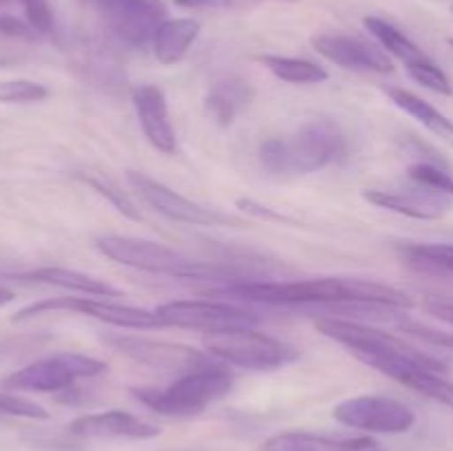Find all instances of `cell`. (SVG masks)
<instances>
[{
    "label": "cell",
    "instance_id": "cell-12",
    "mask_svg": "<svg viewBox=\"0 0 453 451\" xmlns=\"http://www.w3.org/2000/svg\"><path fill=\"white\" fill-rule=\"evenodd\" d=\"M127 180L133 188L137 190L144 203H149L155 212L164 215L166 219L180 221V224L188 226H239L242 221L237 217L224 215L219 210H212V208H203L202 203L190 202L184 195L175 193L168 186L159 184V181L150 180L144 172L128 171Z\"/></svg>",
    "mask_w": 453,
    "mask_h": 451
},
{
    "label": "cell",
    "instance_id": "cell-1",
    "mask_svg": "<svg viewBox=\"0 0 453 451\" xmlns=\"http://www.w3.org/2000/svg\"><path fill=\"white\" fill-rule=\"evenodd\" d=\"M226 299L252 301L265 305H383V308L411 310L414 299L394 286L365 279L323 277L308 281H234L215 292Z\"/></svg>",
    "mask_w": 453,
    "mask_h": 451
},
{
    "label": "cell",
    "instance_id": "cell-32",
    "mask_svg": "<svg viewBox=\"0 0 453 451\" xmlns=\"http://www.w3.org/2000/svg\"><path fill=\"white\" fill-rule=\"evenodd\" d=\"M22 9H25L27 22L31 25V29L38 35H49L56 27L53 20V11L49 0H20Z\"/></svg>",
    "mask_w": 453,
    "mask_h": 451
},
{
    "label": "cell",
    "instance_id": "cell-8",
    "mask_svg": "<svg viewBox=\"0 0 453 451\" xmlns=\"http://www.w3.org/2000/svg\"><path fill=\"white\" fill-rule=\"evenodd\" d=\"M56 312H73L84 317L97 318L102 323H109L115 327H128V330H155V327H166L155 310L133 308V305L111 303V301H96L88 296H51V299L35 301L27 308L18 310L12 317L13 323H25L42 314Z\"/></svg>",
    "mask_w": 453,
    "mask_h": 451
},
{
    "label": "cell",
    "instance_id": "cell-38",
    "mask_svg": "<svg viewBox=\"0 0 453 451\" xmlns=\"http://www.w3.org/2000/svg\"><path fill=\"white\" fill-rule=\"evenodd\" d=\"M12 3V0H0V7H4V4H9Z\"/></svg>",
    "mask_w": 453,
    "mask_h": 451
},
{
    "label": "cell",
    "instance_id": "cell-22",
    "mask_svg": "<svg viewBox=\"0 0 453 451\" xmlns=\"http://www.w3.org/2000/svg\"><path fill=\"white\" fill-rule=\"evenodd\" d=\"M363 25H365V29L370 31L376 40H379L380 47H383L385 51L392 53V56H396L398 60L405 62V66L429 60L427 53H425L418 44L411 42V40L407 38L401 29H396L392 22L383 20V18L367 16L365 20H363Z\"/></svg>",
    "mask_w": 453,
    "mask_h": 451
},
{
    "label": "cell",
    "instance_id": "cell-31",
    "mask_svg": "<svg viewBox=\"0 0 453 451\" xmlns=\"http://www.w3.org/2000/svg\"><path fill=\"white\" fill-rule=\"evenodd\" d=\"M0 416H16V418L44 420L49 418V411L34 401H27L13 394H0Z\"/></svg>",
    "mask_w": 453,
    "mask_h": 451
},
{
    "label": "cell",
    "instance_id": "cell-35",
    "mask_svg": "<svg viewBox=\"0 0 453 451\" xmlns=\"http://www.w3.org/2000/svg\"><path fill=\"white\" fill-rule=\"evenodd\" d=\"M0 34L12 35V38H34L35 31L29 22H22L13 16H0Z\"/></svg>",
    "mask_w": 453,
    "mask_h": 451
},
{
    "label": "cell",
    "instance_id": "cell-28",
    "mask_svg": "<svg viewBox=\"0 0 453 451\" xmlns=\"http://www.w3.org/2000/svg\"><path fill=\"white\" fill-rule=\"evenodd\" d=\"M49 97V88L44 84L31 80H4L0 82V102L4 104H29L42 102Z\"/></svg>",
    "mask_w": 453,
    "mask_h": 451
},
{
    "label": "cell",
    "instance_id": "cell-19",
    "mask_svg": "<svg viewBox=\"0 0 453 451\" xmlns=\"http://www.w3.org/2000/svg\"><path fill=\"white\" fill-rule=\"evenodd\" d=\"M202 25L193 18H175V20H164L159 29L155 31L153 53L162 65H177L181 57L188 53L193 42L197 40Z\"/></svg>",
    "mask_w": 453,
    "mask_h": 451
},
{
    "label": "cell",
    "instance_id": "cell-23",
    "mask_svg": "<svg viewBox=\"0 0 453 451\" xmlns=\"http://www.w3.org/2000/svg\"><path fill=\"white\" fill-rule=\"evenodd\" d=\"M252 91L243 82H221L208 93L206 109L219 126L233 124L234 115L250 102Z\"/></svg>",
    "mask_w": 453,
    "mask_h": 451
},
{
    "label": "cell",
    "instance_id": "cell-14",
    "mask_svg": "<svg viewBox=\"0 0 453 451\" xmlns=\"http://www.w3.org/2000/svg\"><path fill=\"white\" fill-rule=\"evenodd\" d=\"M312 47L321 53L326 60L343 66L349 71H363V73H392L394 65L383 47L357 35L345 34H321L312 38Z\"/></svg>",
    "mask_w": 453,
    "mask_h": 451
},
{
    "label": "cell",
    "instance_id": "cell-20",
    "mask_svg": "<svg viewBox=\"0 0 453 451\" xmlns=\"http://www.w3.org/2000/svg\"><path fill=\"white\" fill-rule=\"evenodd\" d=\"M16 279H22V281L44 283V286L62 287V290L78 292V294H87V296H119V292L115 290V287H111L109 283L69 268H35V270H29V272L16 274Z\"/></svg>",
    "mask_w": 453,
    "mask_h": 451
},
{
    "label": "cell",
    "instance_id": "cell-9",
    "mask_svg": "<svg viewBox=\"0 0 453 451\" xmlns=\"http://www.w3.org/2000/svg\"><path fill=\"white\" fill-rule=\"evenodd\" d=\"M155 312L166 325L197 330L203 334L259 325V317L255 312L221 301H168Z\"/></svg>",
    "mask_w": 453,
    "mask_h": 451
},
{
    "label": "cell",
    "instance_id": "cell-33",
    "mask_svg": "<svg viewBox=\"0 0 453 451\" xmlns=\"http://www.w3.org/2000/svg\"><path fill=\"white\" fill-rule=\"evenodd\" d=\"M398 327H401L403 332H407L410 336H416V339H420L423 343L436 345V348L449 349V352H453V334H449V332L434 330V327L423 325V323L410 321L407 317L403 318L401 323H398Z\"/></svg>",
    "mask_w": 453,
    "mask_h": 451
},
{
    "label": "cell",
    "instance_id": "cell-24",
    "mask_svg": "<svg viewBox=\"0 0 453 451\" xmlns=\"http://www.w3.org/2000/svg\"><path fill=\"white\" fill-rule=\"evenodd\" d=\"M394 380H398V383H403L411 392L420 394V396L432 398V401L453 409V383L442 374L420 370V367H403L394 374Z\"/></svg>",
    "mask_w": 453,
    "mask_h": 451
},
{
    "label": "cell",
    "instance_id": "cell-30",
    "mask_svg": "<svg viewBox=\"0 0 453 451\" xmlns=\"http://www.w3.org/2000/svg\"><path fill=\"white\" fill-rule=\"evenodd\" d=\"M411 78L416 80L418 84H423L425 88L434 93H441V96H453V87H451V80L447 78L445 71L432 60H425L418 62V65H411L407 66Z\"/></svg>",
    "mask_w": 453,
    "mask_h": 451
},
{
    "label": "cell",
    "instance_id": "cell-7",
    "mask_svg": "<svg viewBox=\"0 0 453 451\" xmlns=\"http://www.w3.org/2000/svg\"><path fill=\"white\" fill-rule=\"evenodd\" d=\"M106 371V363L84 354H56L40 358L0 380L7 392H44L56 394L73 387L75 380L93 378Z\"/></svg>",
    "mask_w": 453,
    "mask_h": 451
},
{
    "label": "cell",
    "instance_id": "cell-36",
    "mask_svg": "<svg viewBox=\"0 0 453 451\" xmlns=\"http://www.w3.org/2000/svg\"><path fill=\"white\" fill-rule=\"evenodd\" d=\"M425 310H427L429 314H434L436 318H441V321L449 323L453 327V303H447V301H438V299H429L427 303H425Z\"/></svg>",
    "mask_w": 453,
    "mask_h": 451
},
{
    "label": "cell",
    "instance_id": "cell-34",
    "mask_svg": "<svg viewBox=\"0 0 453 451\" xmlns=\"http://www.w3.org/2000/svg\"><path fill=\"white\" fill-rule=\"evenodd\" d=\"M250 3H261V0H175V4L184 9H230ZM286 3H295V0H286Z\"/></svg>",
    "mask_w": 453,
    "mask_h": 451
},
{
    "label": "cell",
    "instance_id": "cell-4",
    "mask_svg": "<svg viewBox=\"0 0 453 451\" xmlns=\"http://www.w3.org/2000/svg\"><path fill=\"white\" fill-rule=\"evenodd\" d=\"M97 250L111 261L127 268L142 270V272L162 274V277L173 279H219L233 277V270L219 264H208V261L193 259L184 252L168 248L164 243L146 241L137 237H119V234H109L96 241ZM228 281V279H226Z\"/></svg>",
    "mask_w": 453,
    "mask_h": 451
},
{
    "label": "cell",
    "instance_id": "cell-13",
    "mask_svg": "<svg viewBox=\"0 0 453 451\" xmlns=\"http://www.w3.org/2000/svg\"><path fill=\"white\" fill-rule=\"evenodd\" d=\"M104 16L109 29L128 47L153 44L155 31L166 20L162 0H91Z\"/></svg>",
    "mask_w": 453,
    "mask_h": 451
},
{
    "label": "cell",
    "instance_id": "cell-16",
    "mask_svg": "<svg viewBox=\"0 0 453 451\" xmlns=\"http://www.w3.org/2000/svg\"><path fill=\"white\" fill-rule=\"evenodd\" d=\"M133 104H135L142 131H144L146 140L153 144V149L164 155L175 153L177 135L168 119V104L162 88L157 84H140L133 88Z\"/></svg>",
    "mask_w": 453,
    "mask_h": 451
},
{
    "label": "cell",
    "instance_id": "cell-17",
    "mask_svg": "<svg viewBox=\"0 0 453 451\" xmlns=\"http://www.w3.org/2000/svg\"><path fill=\"white\" fill-rule=\"evenodd\" d=\"M69 433L75 438H128V440H149L162 433L157 424L140 420L122 409L87 414L69 424Z\"/></svg>",
    "mask_w": 453,
    "mask_h": 451
},
{
    "label": "cell",
    "instance_id": "cell-10",
    "mask_svg": "<svg viewBox=\"0 0 453 451\" xmlns=\"http://www.w3.org/2000/svg\"><path fill=\"white\" fill-rule=\"evenodd\" d=\"M104 343L111 345L115 352L131 358V361L153 367V370L166 371V374H188V371L212 363L208 352H199V349L188 348V345L144 339V336L111 334L104 336Z\"/></svg>",
    "mask_w": 453,
    "mask_h": 451
},
{
    "label": "cell",
    "instance_id": "cell-2",
    "mask_svg": "<svg viewBox=\"0 0 453 451\" xmlns=\"http://www.w3.org/2000/svg\"><path fill=\"white\" fill-rule=\"evenodd\" d=\"M314 325L323 336L345 345L358 361L374 367L376 371L389 376V378L403 367H420V370L436 371V374H447L445 363L429 356L423 349L411 348V345H407L405 340L389 334V332L367 325V323L323 317L317 318Z\"/></svg>",
    "mask_w": 453,
    "mask_h": 451
},
{
    "label": "cell",
    "instance_id": "cell-21",
    "mask_svg": "<svg viewBox=\"0 0 453 451\" xmlns=\"http://www.w3.org/2000/svg\"><path fill=\"white\" fill-rule=\"evenodd\" d=\"M388 96L392 97V102L398 109H403L407 115L418 119L427 131H432L434 135L441 137L442 141H447L453 149V122L447 115H442L436 106L425 102L416 93L405 91V88H388Z\"/></svg>",
    "mask_w": 453,
    "mask_h": 451
},
{
    "label": "cell",
    "instance_id": "cell-40",
    "mask_svg": "<svg viewBox=\"0 0 453 451\" xmlns=\"http://www.w3.org/2000/svg\"><path fill=\"white\" fill-rule=\"evenodd\" d=\"M449 44H451V47H453V38H449Z\"/></svg>",
    "mask_w": 453,
    "mask_h": 451
},
{
    "label": "cell",
    "instance_id": "cell-29",
    "mask_svg": "<svg viewBox=\"0 0 453 451\" xmlns=\"http://www.w3.org/2000/svg\"><path fill=\"white\" fill-rule=\"evenodd\" d=\"M410 177L418 186H425L429 190H436V193L449 195L453 197V177L447 171H442L441 166L432 162H418L410 166Z\"/></svg>",
    "mask_w": 453,
    "mask_h": 451
},
{
    "label": "cell",
    "instance_id": "cell-3",
    "mask_svg": "<svg viewBox=\"0 0 453 451\" xmlns=\"http://www.w3.org/2000/svg\"><path fill=\"white\" fill-rule=\"evenodd\" d=\"M345 155V137L332 119H310L295 135L265 140L259 159L277 175H310Z\"/></svg>",
    "mask_w": 453,
    "mask_h": 451
},
{
    "label": "cell",
    "instance_id": "cell-39",
    "mask_svg": "<svg viewBox=\"0 0 453 451\" xmlns=\"http://www.w3.org/2000/svg\"><path fill=\"white\" fill-rule=\"evenodd\" d=\"M367 451H383V449H367Z\"/></svg>",
    "mask_w": 453,
    "mask_h": 451
},
{
    "label": "cell",
    "instance_id": "cell-5",
    "mask_svg": "<svg viewBox=\"0 0 453 451\" xmlns=\"http://www.w3.org/2000/svg\"><path fill=\"white\" fill-rule=\"evenodd\" d=\"M233 383L234 376L228 367L211 363V365L188 371V374H181L166 389L133 387L131 394L142 405L157 414L186 418V416L202 414L208 405L224 398L233 389Z\"/></svg>",
    "mask_w": 453,
    "mask_h": 451
},
{
    "label": "cell",
    "instance_id": "cell-11",
    "mask_svg": "<svg viewBox=\"0 0 453 451\" xmlns=\"http://www.w3.org/2000/svg\"><path fill=\"white\" fill-rule=\"evenodd\" d=\"M334 420L370 433H405L416 424V414L396 398L354 396L339 402L332 411Z\"/></svg>",
    "mask_w": 453,
    "mask_h": 451
},
{
    "label": "cell",
    "instance_id": "cell-27",
    "mask_svg": "<svg viewBox=\"0 0 453 451\" xmlns=\"http://www.w3.org/2000/svg\"><path fill=\"white\" fill-rule=\"evenodd\" d=\"M75 177H78V180L82 181V184L91 186V188L96 190L97 195H102V197L109 199V202L115 206V210L122 212L124 217H128V219H133V221H140L142 219L140 208H137L135 203H133L131 199H128L127 195H124L122 190L118 188V186H113V184H111V181H106V180H100V177H96V175H82V172H78V175H75Z\"/></svg>",
    "mask_w": 453,
    "mask_h": 451
},
{
    "label": "cell",
    "instance_id": "cell-18",
    "mask_svg": "<svg viewBox=\"0 0 453 451\" xmlns=\"http://www.w3.org/2000/svg\"><path fill=\"white\" fill-rule=\"evenodd\" d=\"M374 438L327 436L312 432H286L268 438L259 451H367L374 449Z\"/></svg>",
    "mask_w": 453,
    "mask_h": 451
},
{
    "label": "cell",
    "instance_id": "cell-41",
    "mask_svg": "<svg viewBox=\"0 0 453 451\" xmlns=\"http://www.w3.org/2000/svg\"><path fill=\"white\" fill-rule=\"evenodd\" d=\"M451 11H453V4H451Z\"/></svg>",
    "mask_w": 453,
    "mask_h": 451
},
{
    "label": "cell",
    "instance_id": "cell-37",
    "mask_svg": "<svg viewBox=\"0 0 453 451\" xmlns=\"http://www.w3.org/2000/svg\"><path fill=\"white\" fill-rule=\"evenodd\" d=\"M12 301H13V292L9 290V287L0 286V308H3V305H7V303H12Z\"/></svg>",
    "mask_w": 453,
    "mask_h": 451
},
{
    "label": "cell",
    "instance_id": "cell-26",
    "mask_svg": "<svg viewBox=\"0 0 453 451\" xmlns=\"http://www.w3.org/2000/svg\"><path fill=\"white\" fill-rule=\"evenodd\" d=\"M414 264L438 272H453V246L451 243H411L403 248Z\"/></svg>",
    "mask_w": 453,
    "mask_h": 451
},
{
    "label": "cell",
    "instance_id": "cell-15",
    "mask_svg": "<svg viewBox=\"0 0 453 451\" xmlns=\"http://www.w3.org/2000/svg\"><path fill=\"white\" fill-rule=\"evenodd\" d=\"M363 199L385 210L398 212V215L411 217L420 221L441 219L451 210L453 197L436 193L425 186L405 190H363Z\"/></svg>",
    "mask_w": 453,
    "mask_h": 451
},
{
    "label": "cell",
    "instance_id": "cell-6",
    "mask_svg": "<svg viewBox=\"0 0 453 451\" xmlns=\"http://www.w3.org/2000/svg\"><path fill=\"white\" fill-rule=\"evenodd\" d=\"M203 348L211 356L250 371L277 370L286 363L295 361L296 349L273 336L257 332L255 327L217 332L203 336Z\"/></svg>",
    "mask_w": 453,
    "mask_h": 451
},
{
    "label": "cell",
    "instance_id": "cell-25",
    "mask_svg": "<svg viewBox=\"0 0 453 451\" xmlns=\"http://www.w3.org/2000/svg\"><path fill=\"white\" fill-rule=\"evenodd\" d=\"M261 65L277 75L279 80L290 84H321L327 80V71L317 62L303 60V57L288 56H261Z\"/></svg>",
    "mask_w": 453,
    "mask_h": 451
}]
</instances>
